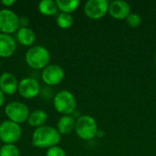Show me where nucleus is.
<instances>
[{
    "label": "nucleus",
    "instance_id": "nucleus-18",
    "mask_svg": "<svg viewBox=\"0 0 156 156\" xmlns=\"http://www.w3.org/2000/svg\"><path fill=\"white\" fill-rule=\"evenodd\" d=\"M58 8L61 13L70 14L74 12L80 5L79 0H57L56 1Z\"/></svg>",
    "mask_w": 156,
    "mask_h": 156
},
{
    "label": "nucleus",
    "instance_id": "nucleus-23",
    "mask_svg": "<svg viewBox=\"0 0 156 156\" xmlns=\"http://www.w3.org/2000/svg\"><path fill=\"white\" fill-rule=\"evenodd\" d=\"M19 23L21 27H27V25L29 23V20L27 16H22L19 18Z\"/></svg>",
    "mask_w": 156,
    "mask_h": 156
},
{
    "label": "nucleus",
    "instance_id": "nucleus-6",
    "mask_svg": "<svg viewBox=\"0 0 156 156\" xmlns=\"http://www.w3.org/2000/svg\"><path fill=\"white\" fill-rule=\"evenodd\" d=\"M5 113L10 121L19 124L27 121L29 117V109L22 102L11 101L6 104L5 108Z\"/></svg>",
    "mask_w": 156,
    "mask_h": 156
},
{
    "label": "nucleus",
    "instance_id": "nucleus-10",
    "mask_svg": "<svg viewBox=\"0 0 156 156\" xmlns=\"http://www.w3.org/2000/svg\"><path fill=\"white\" fill-rule=\"evenodd\" d=\"M19 94L25 99H33L40 92V85L36 79L24 78L18 83L17 89Z\"/></svg>",
    "mask_w": 156,
    "mask_h": 156
},
{
    "label": "nucleus",
    "instance_id": "nucleus-15",
    "mask_svg": "<svg viewBox=\"0 0 156 156\" xmlns=\"http://www.w3.org/2000/svg\"><path fill=\"white\" fill-rule=\"evenodd\" d=\"M16 37L18 42L23 46H32L36 41L34 31L28 27H20L17 30Z\"/></svg>",
    "mask_w": 156,
    "mask_h": 156
},
{
    "label": "nucleus",
    "instance_id": "nucleus-7",
    "mask_svg": "<svg viewBox=\"0 0 156 156\" xmlns=\"http://www.w3.org/2000/svg\"><path fill=\"white\" fill-rule=\"evenodd\" d=\"M20 23L17 15L10 9L0 10V31L3 34H11L19 29Z\"/></svg>",
    "mask_w": 156,
    "mask_h": 156
},
{
    "label": "nucleus",
    "instance_id": "nucleus-5",
    "mask_svg": "<svg viewBox=\"0 0 156 156\" xmlns=\"http://www.w3.org/2000/svg\"><path fill=\"white\" fill-rule=\"evenodd\" d=\"M21 135L22 129L18 123L7 120L0 124V141L5 144H14L19 141Z\"/></svg>",
    "mask_w": 156,
    "mask_h": 156
},
{
    "label": "nucleus",
    "instance_id": "nucleus-8",
    "mask_svg": "<svg viewBox=\"0 0 156 156\" xmlns=\"http://www.w3.org/2000/svg\"><path fill=\"white\" fill-rule=\"evenodd\" d=\"M109 5L107 0H89L85 3L84 13L90 19H101L108 13Z\"/></svg>",
    "mask_w": 156,
    "mask_h": 156
},
{
    "label": "nucleus",
    "instance_id": "nucleus-24",
    "mask_svg": "<svg viewBox=\"0 0 156 156\" xmlns=\"http://www.w3.org/2000/svg\"><path fill=\"white\" fill-rule=\"evenodd\" d=\"M15 2H16L15 0H2L1 1V4L4 5L5 6H10V5H14Z\"/></svg>",
    "mask_w": 156,
    "mask_h": 156
},
{
    "label": "nucleus",
    "instance_id": "nucleus-14",
    "mask_svg": "<svg viewBox=\"0 0 156 156\" xmlns=\"http://www.w3.org/2000/svg\"><path fill=\"white\" fill-rule=\"evenodd\" d=\"M76 121L72 115H63L57 123V130L60 134H69L75 130Z\"/></svg>",
    "mask_w": 156,
    "mask_h": 156
},
{
    "label": "nucleus",
    "instance_id": "nucleus-20",
    "mask_svg": "<svg viewBox=\"0 0 156 156\" xmlns=\"http://www.w3.org/2000/svg\"><path fill=\"white\" fill-rule=\"evenodd\" d=\"M0 156H19V150L14 144H5L0 148Z\"/></svg>",
    "mask_w": 156,
    "mask_h": 156
},
{
    "label": "nucleus",
    "instance_id": "nucleus-16",
    "mask_svg": "<svg viewBox=\"0 0 156 156\" xmlns=\"http://www.w3.org/2000/svg\"><path fill=\"white\" fill-rule=\"evenodd\" d=\"M48 115L45 111L37 109L34 111L31 114H29V117L27 119V122L30 126L39 128L41 126H44L45 122H47Z\"/></svg>",
    "mask_w": 156,
    "mask_h": 156
},
{
    "label": "nucleus",
    "instance_id": "nucleus-12",
    "mask_svg": "<svg viewBox=\"0 0 156 156\" xmlns=\"http://www.w3.org/2000/svg\"><path fill=\"white\" fill-rule=\"evenodd\" d=\"M18 89L16 78L10 72H5L0 76V90L7 95L16 93Z\"/></svg>",
    "mask_w": 156,
    "mask_h": 156
},
{
    "label": "nucleus",
    "instance_id": "nucleus-26",
    "mask_svg": "<svg viewBox=\"0 0 156 156\" xmlns=\"http://www.w3.org/2000/svg\"><path fill=\"white\" fill-rule=\"evenodd\" d=\"M155 65H156V56H155Z\"/></svg>",
    "mask_w": 156,
    "mask_h": 156
},
{
    "label": "nucleus",
    "instance_id": "nucleus-9",
    "mask_svg": "<svg viewBox=\"0 0 156 156\" xmlns=\"http://www.w3.org/2000/svg\"><path fill=\"white\" fill-rule=\"evenodd\" d=\"M41 77L46 84H48V86H55L59 84L63 80L65 77V72L60 66L51 64L43 69Z\"/></svg>",
    "mask_w": 156,
    "mask_h": 156
},
{
    "label": "nucleus",
    "instance_id": "nucleus-25",
    "mask_svg": "<svg viewBox=\"0 0 156 156\" xmlns=\"http://www.w3.org/2000/svg\"><path fill=\"white\" fill-rule=\"evenodd\" d=\"M5 100V93L0 90V107L4 104Z\"/></svg>",
    "mask_w": 156,
    "mask_h": 156
},
{
    "label": "nucleus",
    "instance_id": "nucleus-4",
    "mask_svg": "<svg viewBox=\"0 0 156 156\" xmlns=\"http://www.w3.org/2000/svg\"><path fill=\"white\" fill-rule=\"evenodd\" d=\"M54 108L63 115H71L76 110V99L69 90H60L53 99Z\"/></svg>",
    "mask_w": 156,
    "mask_h": 156
},
{
    "label": "nucleus",
    "instance_id": "nucleus-28",
    "mask_svg": "<svg viewBox=\"0 0 156 156\" xmlns=\"http://www.w3.org/2000/svg\"><path fill=\"white\" fill-rule=\"evenodd\" d=\"M0 142H1V141H0Z\"/></svg>",
    "mask_w": 156,
    "mask_h": 156
},
{
    "label": "nucleus",
    "instance_id": "nucleus-3",
    "mask_svg": "<svg viewBox=\"0 0 156 156\" xmlns=\"http://www.w3.org/2000/svg\"><path fill=\"white\" fill-rule=\"evenodd\" d=\"M25 59L30 68L34 69H45L48 65L50 55L46 48L42 46H35L27 51Z\"/></svg>",
    "mask_w": 156,
    "mask_h": 156
},
{
    "label": "nucleus",
    "instance_id": "nucleus-19",
    "mask_svg": "<svg viewBox=\"0 0 156 156\" xmlns=\"http://www.w3.org/2000/svg\"><path fill=\"white\" fill-rule=\"evenodd\" d=\"M73 22H74V19H73V17H72V16L70 14L60 13V14L58 15L57 24L60 28H63V29L69 28L73 25Z\"/></svg>",
    "mask_w": 156,
    "mask_h": 156
},
{
    "label": "nucleus",
    "instance_id": "nucleus-11",
    "mask_svg": "<svg viewBox=\"0 0 156 156\" xmlns=\"http://www.w3.org/2000/svg\"><path fill=\"white\" fill-rule=\"evenodd\" d=\"M108 13L115 19L122 20L126 19L131 14L130 5L122 0H115L110 3Z\"/></svg>",
    "mask_w": 156,
    "mask_h": 156
},
{
    "label": "nucleus",
    "instance_id": "nucleus-13",
    "mask_svg": "<svg viewBox=\"0 0 156 156\" xmlns=\"http://www.w3.org/2000/svg\"><path fill=\"white\" fill-rule=\"evenodd\" d=\"M16 51V42L14 38L7 34L0 33V57L9 58Z\"/></svg>",
    "mask_w": 156,
    "mask_h": 156
},
{
    "label": "nucleus",
    "instance_id": "nucleus-17",
    "mask_svg": "<svg viewBox=\"0 0 156 156\" xmlns=\"http://www.w3.org/2000/svg\"><path fill=\"white\" fill-rule=\"evenodd\" d=\"M58 9L56 1L42 0L38 3V10L44 16H54L57 14Z\"/></svg>",
    "mask_w": 156,
    "mask_h": 156
},
{
    "label": "nucleus",
    "instance_id": "nucleus-2",
    "mask_svg": "<svg viewBox=\"0 0 156 156\" xmlns=\"http://www.w3.org/2000/svg\"><path fill=\"white\" fill-rule=\"evenodd\" d=\"M75 132L77 135L84 141L94 139L99 132L96 120L90 115L80 116L76 120Z\"/></svg>",
    "mask_w": 156,
    "mask_h": 156
},
{
    "label": "nucleus",
    "instance_id": "nucleus-22",
    "mask_svg": "<svg viewBox=\"0 0 156 156\" xmlns=\"http://www.w3.org/2000/svg\"><path fill=\"white\" fill-rule=\"evenodd\" d=\"M46 156H67V154H66V152L62 148L58 146H54V147L48 149Z\"/></svg>",
    "mask_w": 156,
    "mask_h": 156
},
{
    "label": "nucleus",
    "instance_id": "nucleus-1",
    "mask_svg": "<svg viewBox=\"0 0 156 156\" xmlns=\"http://www.w3.org/2000/svg\"><path fill=\"white\" fill-rule=\"evenodd\" d=\"M61 134L57 129L50 126H41L37 128L32 135V145L37 148H51L57 146L60 142Z\"/></svg>",
    "mask_w": 156,
    "mask_h": 156
},
{
    "label": "nucleus",
    "instance_id": "nucleus-21",
    "mask_svg": "<svg viewBox=\"0 0 156 156\" xmlns=\"http://www.w3.org/2000/svg\"><path fill=\"white\" fill-rule=\"evenodd\" d=\"M126 21H127V24L131 27L135 28V27H138L141 25V23H142V17L137 13H131L128 16V17L126 18Z\"/></svg>",
    "mask_w": 156,
    "mask_h": 156
},
{
    "label": "nucleus",
    "instance_id": "nucleus-27",
    "mask_svg": "<svg viewBox=\"0 0 156 156\" xmlns=\"http://www.w3.org/2000/svg\"><path fill=\"white\" fill-rule=\"evenodd\" d=\"M0 65H1V61H0Z\"/></svg>",
    "mask_w": 156,
    "mask_h": 156
}]
</instances>
